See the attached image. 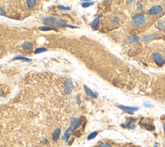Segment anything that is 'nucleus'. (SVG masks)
Returning <instances> with one entry per match:
<instances>
[{
    "label": "nucleus",
    "mask_w": 165,
    "mask_h": 147,
    "mask_svg": "<svg viewBox=\"0 0 165 147\" xmlns=\"http://www.w3.org/2000/svg\"><path fill=\"white\" fill-rule=\"evenodd\" d=\"M164 132H165V126L164 127Z\"/></svg>",
    "instance_id": "31"
},
{
    "label": "nucleus",
    "mask_w": 165,
    "mask_h": 147,
    "mask_svg": "<svg viewBox=\"0 0 165 147\" xmlns=\"http://www.w3.org/2000/svg\"><path fill=\"white\" fill-rule=\"evenodd\" d=\"M157 25H158L159 28H160V29H165V22L163 20H159L158 21V23H157Z\"/></svg>",
    "instance_id": "18"
},
{
    "label": "nucleus",
    "mask_w": 165,
    "mask_h": 147,
    "mask_svg": "<svg viewBox=\"0 0 165 147\" xmlns=\"http://www.w3.org/2000/svg\"><path fill=\"white\" fill-rule=\"evenodd\" d=\"M153 59L156 63V65L159 67H161L163 65V58L160 54L155 52L153 54Z\"/></svg>",
    "instance_id": "5"
},
{
    "label": "nucleus",
    "mask_w": 165,
    "mask_h": 147,
    "mask_svg": "<svg viewBox=\"0 0 165 147\" xmlns=\"http://www.w3.org/2000/svg\"><path fill=\"white\" fill-rule=\"evenodd\" d=\"M76 101H77V103L79 105H80L81 103V98H80V96H79V95H78V96L76 97Z\"/></svg>",
    "instance_id": "26"
},
{
    "label": "nucleus",
    "mask_w": 165,
    "mask_h": 147,
    "mask_svg": "<svg viewBox=\"0 0 165 147\" xmlns=\"http://www.w3.org/2000/svg\"><path fill=\"white\" fill-rule=\"evenodd\" d=\"M43 23L47 25H50V26H53L54 24V18L52 17H47L43 19Z\"/></svg>",
    "instance_id": "10"
},
{
    "label": "nucleus",
    "mask_w": 165,
    "mask_h": 147,
    "mask_svg": "<svg viewBox=\"0 0 165 147\" xmlns=\"http://www.w3.org/2000/svg\"><path fill=\"white\" fill-rule=\"evenodd\" d=\"M53 26H58V27H69V28H76L75 26H72L71 24H67L65 20L59 18H54V24Z\"/></svg>",
    "instance_id": "2"
},
{
    "label": "nucleus",
    "mask_w": 165,
    "mask_h": 147,
    "mask_svg": "<svg viewBox=\"0 0 165 147\" xmlns=\"http://www.w3.org/2000/svg\"><path fill=\"white\" fill-rule=\"evenodd\" d=\"M61 134V129L60 128H57L56 130L54 131V133L52 134V139L54 141H57L59 139V136H60Z\"/></svg>",
    "instance_id": "11"
},
{
    "label": "nucleus",
    "mask_w": 165,
    "mask_h": 147,
    "mask_svg": "<svg viewBox=\"0 0 165 147\" xmlns=\"http://www.w3.org/2000/svg\"><path fill=\"white\" fill-rule=\"evenodd\" d=\"M129 40L132 43H137L139 41V38L136 36H130Z\"/></svg>",
    "instance_id": "20"
},
{
    "label": "nucleus",
    "mask_w": 165,
    "mask_h": 147,
    "mask_svg": "<svg viewBox=\"0 0 165 147\" xmlns=\"http://www.w3.org/2000/svg\"><path fill=\"white\" fill-rule=\"evenodd\" d=\"M39 29L41 31H49V30H54V28L49 27V26H43L39 27Z\"/></svg>",
    "instance_id": "19"
},
{
    "label": "nucleus",
    "mask_w": 165,
    "mask_h": 147,
    "mask_svg": "<svg viewBox=\"0 0 165 147\" xmlns=\"http://www.w3.org/2000/svg\"><path fill=\"white\" fill-rule=\"evenodd\" d=\"M99 22V18H95V20H94L93 22H92V28H95L97 27V26L98 25Z\"/></svg>",
    "instance_id": "21"
},
{
    "label": "nucleus",
    "mask_w": 165,
    "mask_h": 147,
    "mask_svg": "<svg viewBox=\"0 0 165 147\" xmlns=\"http://www.w3.org/2000/svg\"><path fill=\"white\" fill-rule=\"evenodd\" d=\"M12 60H20V61H26V62H31L32 59L28 58V57H24L23 56H15L14 57L12 58Z\"/></svg>",
    "instance_id": "9"
},
{
    "label": "nucleus",
    "mask_w": 165,
    "mask_h": 147,
    "mask_svg": "<svg viewBox=\"0 0 165 147\" xmlns=\"http://www.w3.org/2000/svg\"><path fill=\"white\" fill-rule=\"evenodd\" d=\"M154 147H157V146H155H155H154Z\"/></svg>",
    "instance_id": "32"
},
{
    "label": "nucleus",
    "mask_w": 165,
    "mask_h": 147,
    "mask_svg": "<svg viewBox=\"0 0 165 147\" xmlns=\"http://www.w3.org/2000/svg\"><path fill=\"white\" fill-rule=\"evenodd\" d=\"M119 107L123 110H124V112L128 113H133L139 110V108H137V107H130V106H123V105H119Z\"/></svg>",
    "instance_id": "8"
},
{
    "label": "nucleus",
    "mask_w": 165,
    "mask_h": 147,
    "mask_svg": "<svg viewBox=\"0 0 165 147\" xmlns=\"http://www.w3.org/2000/svg\"><path fill=\"white\" fill-rule=\"evenodd\" d=\"M6 12H5V10H3V8H0V16H5Z\"/></svg>",
    "instance_id": "27"
},
{
    "label": "nucleus",
    "mask_w": 165,
    "mask_h": 147,
    "mask_svg": "<svg viewBox=\"0 0 165 147\" xmlns=\"http://www.w3.org/2000/svg\"><path fill=\"white\" fill-rule=\"evenodd\" d=\"M119 18L118 16H115L114 18H113L112 19V23H114V24H117V23H118L119 22Z\"/></svg>",
    "instance_id": "24"
},
{
    "label": "nucleus",
    "mask_w": 165,
    "mask_h": 147,
    "mask_svg": "<svg viewBox=\"0 0 165 147\" xmlns=\"http://www.w3.org/2000/svg\"><path fill=\"white\" fill-rule=\"evenodd\" d=\"M132 23L134 25L136 26H140L145 21V17L142 14H137L132 18Z\"/></svg>",
    "instance_id": "1"
},
{
    "label": "nucleus",
    "mask_w": 165,
    "mask_h": 147,
    "mask_svg": "<svg viewBox=\"0 0 165 147\" xmlns=\"http://www.w3.org/2000/svg\"><path fill=\"white\" fill-rule=\"evenodd\" d=\"M48 50L46 48L44 47H41V48H38V49H36L34 51V54H39L41 53L45 52H47Z\"/></svg>",
    "instance_id": "16"
},
{
    "label": "nucleus",
    "mask_w": 165,
    "mask_h": 147,
    "mask_svg": "<svg viewBox=\"0 0 165 147\" xmlns=\"http://www.w3.org/2000/svg\"><path fill=\"white\" fill-rule=\"evenodd\" d=\"M81 124V118H74L72 119V121L70 122V126L68 129L70 132H73L77 129L79 126H80Z\"/></svg>",
    "instance_id": "3"
},
{
    "label": "nucleus",
    "mask_w": 165,
    "mask_h": 147,
    "mask_svg": "<svg viewBox=\"0 0 165 147\" xmlns=\"http://www.w3.org/2000/svg\"><path fill=\"white\" fill-rule=\"evenodd\" d=\"M155 38V35L154 34H151V35H148V36H144V38H142V41H152L153 39Z\"/></svg>",
    "instance_id": "14"
},
{
    "label": "nucleus",
    "mask_w": 165,
    "mask_h": 147,
    "mask_svg": "<svg viewBox=\"0 0 165 147\" xmlns=\"http://www.w3.org/2000/svg\"><path fill=\"white\" fill-rule=\"evenodd\" d=\"M81 1H89L90 0H81Z\"/></svg>",
    "instance_id": "30"
},
{
    "label": "nucleus",
    "mask_w": 165,
    "mask_h": 147,
    "mask_svg": "<svg viewBox=\"0 0 165 147\" xmlns=\"http://www.w3.org/2000/svg\"><path fill=\"white\" fill-rule=\"evenodd\" d=\"M163 12V8L160 5H157V6H154L149 10L148 13L150 15H155L161 13Z\"/></svg>",
    "instance_id": "6"
},
{
    "label": "nucleus",
    "mask_w": 165,
    "mask_h": 147,
    "mask_svg": "<svg viewBox=\"0 0 165 147\" xmlns=\"http://www.w3.org/2000/svg\"><path fill=\"white\" fill-rule=\"evenodd\" d=\"M97 134H98V132H97V131L90 133L88 136V137H87V139H88V140H91V139H94V138L97 136Z\"/></svg>",
    "instance_id": "17"
},
{
    "label": "nucleus",
    "mask_w": 165,
    "mask_h": 147,
    "mask_svg": "<svg viewBox=\"0 0 165 147\" xmlns=\"http://www.w3.org/2000/svg\"><path fill=\"white\" fill-rule=\"evenodd\" d=\"M22 48L25 50H30L33 49V45L32 43L29 42H25L22 45Z\"/></svg>",
    "instance_id": "12"
},
{
    "label": "nucleus",
    "mask_w": 165,
    "mask_h": 147,
    "mask_svg": "<svg viewBox=\"0 0 165 147\" xmlns=\"http://www.w3.org/2000/svg\"><path fill=\"white\" fill-rule=\"evenodd\" d=\"M83 88L84 90H85V92H86V94L88 95V96L91 97V98H95V99L97 98V96H98L97 94L95 93V92H94L90 88H89L87 87V85H83Z\"/></svg>",
    "instance_id": "7"
},
{
    "label": "nucleus",
    "mask_w": 165,
    "mask_h": 147,
    "mask_svg": "<svg viewBox=\"0 0 165 147\" xmlns=\"http://www.w3.org/2000/svg\"><path fill=\"white\" fill-rule=\"evenodd\" d=\"M36 3V0H26V5L29 8H32L34 7Z\"/></svg>",
    "instance_id": "13"
},
{
    "label": "nucleus",
    "mask_w": 165,
    "mask_h": 147,
    "mask_svg": "<svg viewBox=\"0 0 165 147\" xmlns=\"http://www.w3.org/2000/svg\"><path fill=\"white\" fill-rule=\"evenodd\" d=\"M94 4V2H85L84 3L82 4V7L84 8H87V7H90L92 5H93Z\"/></svg>",
    "instance_id": "22"
},
{
    "label": "nucleus",
    "mask_w": 165,
    "mask_h": 147,
    "mask_svg": "<svg viewBox=\"0 0 165 147\" xmlns=\"http://www.w3.org/2000/svg\"><path fill=\"white\" fill-rule=\"evenodd\" d=\"M126 1H127V3L128 4H131L133 1V0H126Z\"/></svg>",
    "instance_id": "29"
},
{
    "label": "nucleus",
    "mask_w": 165,
    "mask_h": 147,
    "mask_svg": "<svg viewBox=\"0 0 165 147\" xmlns=\"http://www.w3.org/2000/svg\"><path fill=\"white\" fill-rule=\"evenodd\" d=\"M74 89V85L70 79H67L65 83V92L66 94H70Z\"/></svg>",
    "instance_id": "4"
},
{
    "label": "nucleus",
    "mask_w": 165,
    "mask_h": 147,
    "mask_svg": "<svg viewBox=\"0 0 165 147\" xmlns=\"http://www.w3.org/2000/svg\"><path fill=\"white\" fill-rule=\"evenodd\" d=\"M69 130L67 129V130L65 131V134H63V137H62V139H63V140H65L67 142H68L69 140V139H70V134H69Z\"/></svg>",
    "instance_id": "15"
},
{
    "label": "nucleus",
    "mask_w": 165,
    "mask_h": 147,
    "mask_svg": "<svg viewBox=\"0 0 165 147\" xmlns=\"http://www.w3.org/2000/svg\"><path fill=\"white\" fill-rule=\"evenodd\" d=\"M137 7L139 8H142V5H141V3L140 2H137Z\"/></svg>",
    "instance_id": "28"
},
{
    "label": "nucleus",
    "mask_w": 165,
    "mask_h": 147,
    "mask_svg": "<svg viewBox=\"0 0 165 147\" xmlns=\"http://www.w3.org/2000/svg\"><path fill=\"white\" fill-rule=\"evenodd\" d=\"M99 147H112V146L110 144L107 143H99Z\"/></svg>",
    "instance_id": "23"
},
{
    "label": "nucleus",
    "mask_w": 165,
    "mask_h": 147,
    "mask_svg": "<svg viewBox=\"0 0 165 147\" xmlns=\"http://www.w3.org/2000/svg\"><path fill=\"white\" fill-rule=\"evenodd\" d=\"M58 7H59L60 9H61V10H69L71 9V8L69 7H64V6H63V5H58Z\"/></svg>",
    "instance_id": "25"
}]
</instances>
